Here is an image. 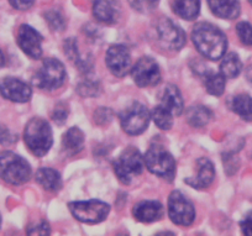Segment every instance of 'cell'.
Listing matches in <instances>:
<instances>
[{
	"label": "cell",
	"mask_w": 252,
	"mask_h": 236,
	"mask_svg": "<svg viewBox=\"0 0 252 236\" xmlns=\"http://www.w3.org/2000/svg\"><path fill=\"white\" fill-rule=\"evenodd\" d=\"M135 84L141 88L155 87L161 82V70L156 61L151 57H142L131 69Z\"/></svg>",
	"instance_id": "30bf717a"
},
{
	"label": "cell",
	"mask_w": 252,
	"mask_h": 236,
	"mask_svg": "<svg viewBox=\"0 0 252 236\" xmlns=\"http://www.w3.org/2000/svg\"><path fill=\"white\" fill-rule=\"evenodd\" d=\"M145 166L151 173L172 182L176 176V161L173 156L161 145H152L145 156Z\"/></svg>",
	"instance_id": "8992f818"
},
{
	"label": "cell",
	"mask_w": 252,
	"mask_h": 236,
	"mask_svg": "<svg viewBox=\"0 0 252 236\" xmlns=\"http://www.w3.org/2000/svg\"><path fill=\"white\" fill-rule=\"evenodd\" d=\"M230 108L246 121H252V98L247 94H239L230 101Z\"/></svg>",
	"instance_id": "cb8c5ba5"
},
{
	"label": "cell",
	"mask_w": 252,
	"mask_h": 236,
	"mask_svg": "<svg viewBox=\"0 0 252 236\" xmlns=\"http://www.w3.org/2000/svg\"><path fill=\"white\" fill-rule=\"evenodd\" d=\"M246 77H247V79H249L250 83L252 84V67H250L249 69H247V72H246Z\"/></svg>",
	"instance_id": "8d00e7d4"
},
{
	"label": "cell",
	"mask_w": 252,
	"mask_h": 236,
	"mask_svg": "<svg viewBox=\"0 0 252 236\" xmlns=\"http://www.w3.org/2000/svg\"><path fill=\"white\" fill-rule=\"evenodd\" d=\"M120 11L118 0H93V14L100 23L106 25L116 24L120 18Z\"/></svg>",
	"instance_id": "9a60e30c"
},
{
	"label": "cell",
	"mask_w": 252,
	"mask_h": 236,
	"mask_svg": "<svg viewBox=\"0 0 252 236\" xmlns=\"http://www.w3.org/2000/svg\"><path fill=\"white\" fill-rule=\"evenodd\" d=\"M168 215L177 225L189 226L195 219V209L184 194L173 191L168 198Z\"/></svg>",
	"instance_id": "9c48e42d"
},
{
	"label": "cell",
	"mask_w": 252,
	"mask_h": 236,
	"mask_svg": "<svg viewBox=\"0 0 252 236\" xmlns=\"http://www.w3.org/2000/svg\"><path fill=\"white\" fill-rule=\"evenodd\" d=\"M66 68L56 58H46L32 78L33 86L42 91H56L66 82Z\"/></svg>",
	"instance_id": "277c9868"
},
{
	"label": "cell",
	"mask_w": 252,
	"mask_h": 236,
	"mask_svg": "<svg viewBox=\"0 0 252 236\" xmlns=\"http://www.w3.org/2000/svg\"><path fill=\"white\" fill-rule=\"evenodd\" d=\"M106 67L116 77H124L131 69V56L124 45H113L106 51Z\"/></svg>",
	"instance_id": "7c38bea8"
},
{
	"label": "cell",
	"mask_w": 252,
	"mask_h": 236,
	"mask_svg": "<svg viewBox=\"0 0 252 236\" xmlns=\"http://www.w3.org/2000/svg\"><path fill=\"white\" fill-rule=\"evenodd\" d=\"M249 1H250V4H251V5H252V0H249Z\"/></svg>",
	"instance_id": "ab89813d"
},
{
	"label": "cell",
	"mask_w": 252,
	"mask_h": 236,
	"mask_svg": "<svg viewBox=\"0 0 252 236\" xmlns=\"http://www.w3.org/2000/svg\"><path fill=\"white\" fill-rule=\"evenodd\" d=\"M157 34H158V38L163 47L168 48V50H181L187 42L184 31L167 18L159 19L158 24H157Z\"/></svg>",
	"instance_id": "8fae6325"
},
{
	"label": "cell",
	"mask_w": 252,
	"mask_h": 236,
	"mask_svg": "<svg viewBox=\"0 0 252 236\" xmlns=\"http://www.w3.org/2000/svg\"><path fill=\"white\" fill-rule=\"evenodd\" d=\"M36 182L45 191L58 192L62 188V178L57 171L52 169H40L36 173Z\"/></svg>",
	"instance_id": "7402d4cb"
},
{
	"label": "cell",
	"mask_w": 252,
	"mask_h": 236,
	"mask_svg": "<svg viewBox=\"0 0 252 236\" xmlns=\"http://www.w3.org/2000/svg\"><path fill=\"white\" fill-rule=\"evenodd\" d=\"M204 84L208 93L214 97H220L222 96L226 87V77L222 73L209 72L205 75Z\"/></svg>",
	"instance_id": "484cf974"
},
{
	"label": "cell",
	"mask_w": 252,
	"mask_h": 236,
	"mask_svg": "<svg viewBox=\"0 0 252 236\" xmlns=\"http://www.w3.org/2000/svg\"><path fill=\"white\" fill-rule=\"evenodd\" d=\"M24 140L29 150L37 157H42L50 151L53 143L51 126L45 119L33 118L26 124Z\"/></svg>",
	"instance_id": "7a4b0ae2"
},
{
	"label": "cell",
	"mask_w": 252,
	"mask_h": 236,
	"mask_svg": "<svg viewBox=\"0 0 252 236\" xmlns=\"http://www.w3.org/2000/svg\"><path fill=\"white\" fill-rule=\"evenodd\" d=\"M10 5L13 6L14 9L20 11L29 10L30 8H32L35 0H9Z\"/></svg>",
	"instance_id": "d590c367"
},
{
	"label": "cell",
	"mask_w": 252,
	"mask_h": 236,
	"mask_svg": "<svg viewBox=\"0 0 252 236\" xmlns=\"http://www.w3.org/2000/svg\"><path fill=\"white\" fill-rule=\"evenodd\" d=\"M0 226H1V215H0Z\"/></svg>",
	"instance_id": "f35d334b"
},
{
	"label": "cell",
	"mask_w": 252,
	"mask_h": 236,
	"mask_svg": "<svg viewBox=\"0 0 252 236\" xmlns=\"http://www.w3.org/2000/svg\"><path fill=\"white\" fill-rule=\"evenodd\" d=\"M31 167L25 159L10 151L0 153V178L13 186H21L29 182Z\"/></svg>",
	"instance_id": "3957f363"
},
{
	"label": "cell",
	"mask_w": 252,
	"mask_h": 236,
	"mask_svg": "<svg viewBox=\"0 0 252 236\" xmlns=\"http://www.w3.org/2000/svg\"><path fill=\"white\" fill-rule=\"evenodd\" d=\"M208 4L215 16L226 20H234L241 11L239 0H208Z\"/></svg>",
	"instance_id": "d6986e66"
},
{
	"label": "cell",
	"mask_w": 252,
	"mask_h": 236,
	"mask_svg": "<svg viewBox=\"0 0 252 236\" xmlns=\"http://www.w3.org/2000/svg\"><path fill=\"white\" fill-rule=\"evenodd\" d=\"M114 172L123 184H130L135 176H140L145 169V159L134 146L125 148L113 164Z\"/></svg>",
	"instance_id": "5b68a950"
},
{
	"label": "cell",
	"mask_w": 252,
	"mask_h": 236,
	"mask_svg": "<svg viewBox=\"0 0 252 236\" xmlns=\"http://www.w3.org/2000/svg\"><path fill=\"white\" fill-rule=\"evenodd\" d=\"M135 219L141 223H154L163 216V205L157 201H144L137 203L132 210Z\"/></svg>",
	"instance_id": "2e32d148"
},
{
	"label": "cell",
	"mask_w": 252,
	"mask_h": 236,
	"mask_svg": "<svg viewBox=\"0 0 252 236\" xmlns=\"http://www.w3.org/2000/svg\"><path fill=\"white\" fill-rule=\"evenodd\" d=\"M18 45L25 55L33 60H38L42 56L43 37L40 33L29 25H21L18 31Z\"/></svg>",
	"instance_id": "5bb4252c"
},
{
	"label": "cell",
	"mask_w": 252,
	"mask_h": 236,
	"mask_svg": "<svg viewBox=\"0 0 252 236\" xmlns=\"http://www.w3.org/2000/svg\"><path fill=\"white\" fill-rule=\"evenodd\" d=\"M172 9L179 18L193 21L199 15L200 0H173Z\"/></svg>",
	"instance_id": "44dd1931"
},
{
	"label": "cell",
	"mask_w": 252,
	"mask_h": 236,
	"mask_svg": "<svg viewBox=\"0 0 252 236\" xmlns=\"http://www.w3.org/2000/svg\"><path fill=\"white\" fill-rule=\"evenodd\" d=\"M161 105L171 111L174 116H179L183 113L184 104L179 89L173 84H168L164 88L161 98Z\"/></svg>",
	"instance_id": "ffe728a7"
},
{
	"label": "cell",
	"mask_w": 252,
	"mask_h": 236,
	"mask_svg": "<svg viewBox=\"0 0 252 236\" xmlns=\"http://www.w3.org/2000/svg\"><path fill=\"white\" fill-rule=\"evenodd\" d=\"M236 33L245 46H252V25L247 21H240L236 25Z\"/></svg>",
	"instance_id": "f1b7e54d"
},
{
	"label": "cell",
	"mask_w": 252,
	"mask_h": 236,
	"mask_svg": "<svg viewBox=\"0 0 252 236\" xmlns=\"http://www.w3.org/2000/svg\"><path fill=\"white\" fill-rule=\"evenodd\" d=\"M5 65V57H4L3 52H1V50H0V68L3 67V66Z\"/></svg>",
	"instance_id": "74e56055"
},
{
	"label": "cell",
	"mask_w": 252,
	"mask_h": 236,
	"mask_svg": "<svg viewBox=\"0 0 252 236\" xmlns=\"http://www.w3.org/2000/svg\"><path fill=\"white\" fill-rule=\"evenodd\" d=\"M240 228L244 235L252 236V210L247 213V215L240 221Z\"/></svg>",
	"instance_id": "e575fe53"
},
{
	"label": "cell",
	"mask_w": 252,
	"mask_h": 236,
	"mask_svg": "<svg viewBox=\"0 0 252 236\" xmlns=\"http://www.w3.org/2000/svg\"><path fill=\"white\" fill-rule=\"evenodd\" d=\"M45 19L52 31H63L66 29V21L58 10H48L45 14Z\"/></svg>",
	"instance_id": "83f0119b"
},
{
	"label": "cell",
	"mask_w": 252,
	"mask_h": 236,
	"mask_svg": "<svg viewBox=\"0 0 252 236\" xmlns=\"http://www.w3.org/2000/svg\"><path fill=\"white\" fill-rule=\"evenodd\" d=\"M213 118V113L210 109L204 105L190 106L187 110V121H188L193 128H203L207 125Z\"/></svg>",
	"instance_id": "603a6c76"
},
{
	"label": "cell",
	"mask_w": 252,
	"mask_h": 236,
	"mask_svg": "<svg viewBox=\"0 0 252 236\" xmlns=\"http://www.w3.org/2000/svg\"><path fill=\"white\" fill-rule=\"evenodd\" d=\"M68 114H69V110L67 104L60 103L56 105L55 110H53L52 119L58 124V125H62V124H64L66 119L68 118Z\"/></svg>",
	"instance_id": "1f68e13d"
},
{
	"label": "cell",
	"mask_w": 252,
	"mask_h": 236,
	"mask_svg": "<svg viewBox=\"0 0 252 236\" xmlns=\"http://www.w3.org/2000/svg\"><path fill=\"white\" fill-rule=\"evenodd\" d=\"M16 136L14 134L10 133L9 129H6L5 126L0 125V143L1 145H10V143L15 142Z\"/></svg>",
	"instance_id": "836d02e7"
},
{
	"label": "cell",
	"mask_w": 252,
	"mask_h": 236,
	"mask_svg": "<svg viewBox=\"0 0 252 236\" xmlns=\"http://www.w3.org/2000/svg\"><path fill=\"white\" fill-rule=\"evenodd\" d=\"M151 116L152 119H154L155 124H156L161 130L163 131L171 130V128L173 126L174 115L171 113V111L167 110L164 106H162L161 104L155 106V109L152 110Z\"/></svg>",
	"instance_id": "4316f807"
},
{
	"label": "cell",
	"mask_w": 252,
	"mask_h": 236,
	"mask_svg": "<svg viewBox=\"0 0 252 236\" xmlns=\"http://www.w3.org/2000/svg\"><path fill=\"white\" fill-rule=\"evenodd\" d=\"M159 0H129L130 5L139 13H150L158 5Z\"/></svg>",
	"instance_id": "4dcf8cb0"
},
{
	"label": "cell",
	"mask_w": 252,
	"mask_h": 236,
	"mask_svg": "<svg viewBox=\"0 0 252 236\" xmlns=\"http://www.w3.org/2000/svg\"><path fill=\"white\" fill-rule=\"evenodd\" d=\"M0 96L14 103H26L32 96L30 86L15 77H5L0 81Z\"/></svg>",
	"instance_id": "4fadbf2b"
},
{
	"label": "cell",
	"mask_w": 252,
	"mask_h": 236,
	"mask_svg": "<svg viewBox=\"0 0 252 236\" xmlns=\"http://www.w3.org/2000/svg\"><path fill=\"white\" fill-rule=\"evenodd\" d=\"M192 40L199 53L212 61L224 57L227 48L225 34L210 23H198L193 28Z\"/></svg>",
	"instance_id": "6da1fadb"
},
{
	"label": "cell",
	"mask_w": 252,
	"mask_h": 236,
	"mask_svg": "<svg viewBox=\"0 0 252 236\" xmlns=\"http://www.w3.org/2000/svg\"><path fill=\"white\" fill-rule=\"evenodd\" d=\"M84 148V134L77 126H73L62 137V152L67 157H73Z\"/></svg>",
	"instance_id": "ac0fdd59"
},
{
	"label": "cell",
	"mask_w": 252,
	"mask_h": 236,
	"mask_svg": "<svg viewBox=\"0 0 252 236\" xmlns=\"http://www.w3.org/2000/svg\"><path fill=\"white\" fill-rule=\"evenodd\" d=\"M99 89H100V87H99L98 82L94 81V79H86L79 84L77 91L83 97H95L98 96Z\"/></svg>",
	"instance_id": "f546056e"
},
{
	"label": "cell",
	"mask_w": 252,
	"mask_h": 236,
	"mask_svg": "<svg viewBox=\"0 0 252 236\" xmlns=\"http://www.w3.org/2000/svg\"><path fill=\"white\" fill-rule=\"evenodd\" d=\"M29 235H48L50 234V225L46 221L36 224V225L30 226L28 229Z\"/></svg>",
	"instance_id": "d6a6232c"
},
{
	"label": "cell",
	"mask_w": 252,
	"mask_h": 236,
	"mask_svg": "<svg viewBox=\"0 0 252 236\" xmlns=\"http://www.w3.org/2000/svg\"><path fill=\"white\" fill-rule=\"evenodd\" d=\"M151 114L144 104L134 101L120 114L121 128L126 134L137 136L149 128Z\"/></svg>",
	"instance_id": "52a82bcc"
},
{
	"label": "cell",
	"mask_w": 252,
	"mask_h": 236,
	"mask_svg": "<svg viewBox=\"0 0 252 236\" xmlns=\"http://www.w3.org/2000/svg\"><path fill=\"white\" fill-rule=\"evenodd\" d=\"M72 215L84 224H99L104 221L110 211V205L104 202L92 199L87 202H72L68 204Z\"/></svg>",
	"instance_id": "ba28073f"
},
{
	"label": "cell",
	"mask_w": 252,
	"mask_h": 236,
	"mask_svg": "<svg viewBox=\"0 0 252 236\" xmlns=\"http://www.w3.org/2000/svg\"><path fill=\"white\" fill-rule=\"evenodd\" d=\"M197 176L187 178L186 183L195 189H205L213 183L215 178L214 165L208 159H200L197 164Z\"/></svg>",
	"instance_id": "e0dca14e"
},
{
	"label": "cell",
	"mask_w": 252,
	"mask_h": 236,
	"mask_svg": "<svg viewBox=\"0 0 252 236\" xmlns=\"http://www.w3.org/2000/svg\"><path fill=\"white\" fill-rule=\"evenodd\" d=\"M242 70V62L239 56L234 52H230L222 58L220 65V73L226 78H236Z\"/></svg>",
	"instance_id": "d4e9b609"
}]
</instances>
